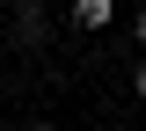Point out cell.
Wrapping results in <instances>:
<instances>
[{"label":"cell","instance_id":"obj_5","mask_svg":"<svg viewBox=\"0 0 146 131\" xmlns=\"http://www.w3.org/2000/svg\"><path fill=\"white\" fill-rule=\"evenodd\" d=\"M29 131H58V124H29Z\"/></svg>","mask_w":146,"mask_h":131},{"label":"cell","instance_id":"obj_2","mask_svg":"<svg viewBox=\"0 0 146 131\" xmlns=\"http://www.w3.org/2000/svg\"><path fill=\"white\" fill-rule=\"evenodd\" d=\"M110 22H117V0H73V29H88V37H102Z\"/></svg>","mask_w":146,"mask_h":131},{"label":"cell","instance_id":"obj_3","mask_svg":"<svg viewBox=\"0 0 146 131\" xmlns=\"http://www.w3.org/2000/svg\"><path fill=\"white\" fill-rule=\"evenodd\" d=\"M131 95H139V102H146V58H139V73H131Z\"/></svg>","mask_w":146,"mask_h":131},{"label":"cell","instance_id":"obj_1","mask_svg":"<svg viewBox=\"0 0 146 131\" xmlns=\"http://www.w3.org/2000/svg\"><path fill=\"white\" fill-rule=\"evenodd\" d=\"M15 44H22V51H44V44H51V15H44V0H15Z\"/></svg>","mask_w":146,"mask_h":131},{"label":"cell","instance_id":"obj_4","mask_svg":"<svg viewBox=\"0 0 146 131\" xmlns=\"http://www.w3.org/2000/svg\"><path fill=\"white\" fill-rule=\"evenodd\" d=\"M131 37H139V44H146V7H139V15H131Z\"/></svg>","mask_w":146,"mask_h":131}]
</instances>
